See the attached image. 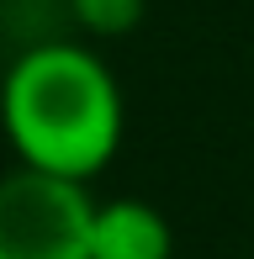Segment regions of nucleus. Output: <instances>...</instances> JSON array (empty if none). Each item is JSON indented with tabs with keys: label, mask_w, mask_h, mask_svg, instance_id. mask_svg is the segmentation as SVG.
<instances>
[{
	"label": "nucleus",
	"mask_w": 254,
	"mask_h": 259,
	"mask_svg": "<svg viewBox=\"0 0 254 259\" xmlns=\"http://www.w3.org/2000/svg\"><path fill=\"white\" fill-rule=\"evenodd\" d=\"M0 133L16 169L90 185L127 138V96L90 42L48 37L21 48L0 74Z\"/></svg>",
	"instance_id": "1"
},
{
	"label": "nucleus",
	"mask_w": 254,
	"mask_h": 259,
	"mask_svg": "<svg viewBox=\"0 0 254 259\" xmlns=\"http://www.w3.org/2000/svg\"><path fill=\"white\" fill-rule=\"evenodd\" d=\"M90 191L37 169L0 175V259H90Z\"/></svg>",
	"instance_id": "2"
},
{
	"label": "nucleus",
	"mask_w": 254,
	"mask_h": 259,
	"mask_svg": "<svg viewBox=\"0 0 254 259\" xmlns=\"http://www.w3.org/2000/svg\"><path fill=\"white\" fill-rule=\"evenodd\" d=\"M90 259H175V228L143 196L90 206Z\"/></svg>",
	"instance_id": "3"
},
{
	"label": "nucleus",
	"mask_w": 254,
	"mask_h": 259,
	"mask_svg": "<svg viewBox=\"0 0 254 259\" xmlns=\"http://www.w3.org/2000/svg\"><path fill=\"white\" fill-rule=\"evenodd\" d=\"M69 16L85 37L111 42V37H133L148 16V0H69Z\"/></svg>",
	"instance_id": "4"
}]
</instances>
